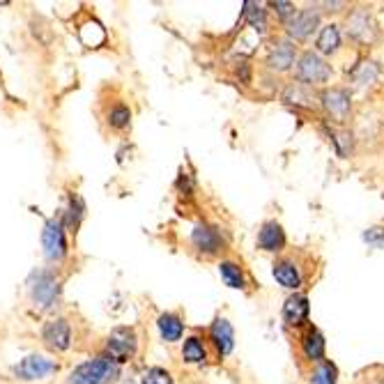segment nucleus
<instances>
[{
    "mask_svg": "<svg viewBox=\"0 0 384 384\" xmlns=\"http://www.w3.org/2000/svg\"><path fill=\"white\" fill-rule=\"evenodd\" d=\"M28 292L40 311H51L60 299V278L49 269H35L28 276Z\"/></svg>",
    "mask_w": 384,
    "mask_h": 384,
    "instance_id": "obj_1",
    "label": "nucleus"
},
{
    "mask_svg": "<svg viewBox=\"0 0 384 384\" xmlns=\"http://www.w3.org/2000/svg\"><path fill=\"white\" fill-rule=\"evenodd\" d=\"M118 375V366L109 357L83 361L67 378V384H111Z\"/></svg>",
    "mask_w": 384,
    "mask_h": 384,
    "instance_id": "obj_2",
    "label": "nucleus"
},
{
    "mask_svg": "<svg viewBox=\"0 0 384 384\" xmlns=\"http://www.w3.org/2000/svg\"><path fill=\"white\" fill-rule=\"evenodd\" d=\"M109 359L113 364H127L138 350V336L131 327H115L106 341Z\"/></svg>",
    "mask_w": 384,
    "mask_h": 384,
    "instance_id": "obj_3",
    "label": "nucleus"
},
{
    "mask_svg": "<svg viewBox=\"0 0 384 384\" xmlns=\"http://www.w3.org/2000/svg\"><path fill=\"white\" fill-rule=\"evenodd\" d=\"M42 246L44 255L51 262H63L67 258V235H65V225L60 219H49L44 223L42 230Z\"/></svg>",
    "mask_w": 384,
    "mask_h": 384,
    "instance_id": "obj_4",
    "label": "nucleus"
},
{
    "mask_svg": "<svg viewBox=\"0 0 384 384\" xmlns=\"http://www.w3.org/2000/svg\"><path fill=\"white\" fill-rule=\"evenodd\" d=\"M331 77V67L327 65L325 58H320L313 51H306V54L299 58L297 63V81L306 83V86H322L327 83Z\"/></svg>",
    "mask_w": 384,
    "mask_h": 384,
    "instance_id": "obj_5",
    "label": "nucleus"
},
{
    "mask_svg": "<svg viewBox=\"0 0 384 384\" xmlns=\"http://www.w3.org/2000/svg\"><path fill=\"white\" fill-rule=\"evenodd\" d=\"M12 373L24 382H35V380H44V378H49V375L58 373V364L49 357L28 355L26 359H21L19 364L12 368Z\"/></svg>",
    "mask_w": 384,
    "mask_h": 384,
    "instance_id": "obj_6",
    "label": "nucleus"
},
{
    "mask_svg": "<svg viewBox=\"0 0 384 384\" xmlns=\"http://www.w3.org/2000/svg\"><path fill=\"white\" fill-rule=\"evenodd\" d=\"M42 341L47 348L56 352L70 350L72 345V327L65 318H54L42 327Z\"/></svg>",
    "mask_w": 384,
    "mask_h": 384,
    "instance_id": "obj_7",
    "label": "nucleus"
},
{
    "mask_svg": "<svg viewBox=\"0 0 384 384\" xmlns=\"http://www.w3.org/2000/svg\"><path fill=\"white\" fill-rule=\"evenodd\" d=\"M318 26H320V12L313 10V7H304V10H297L285 21V33L292 40H306Z\"/></svg>",
    "mask_w": 384,
    "mask_h": 384,
    "instance_id": "obj_8",
    "label": "nucleus"
},
{
    "mask_svg": "<svg viewBox=\"0 0 384 384\" xmlns=\"http://www.w3.org/2000/svg\"><path fill=\"white\" fill-rule=\"evenodd\" d=\"M322 106L329 113L331 118L336 120H345L348 118V113L352 109V99H350V93L343 88H331V90H325L322 93Z\"/></svg>",
    "mask_w": 384,
    "mask_h": 384,
    "instance_id": "obj_9",
    "label": "nucleus"
},
{
    "mask_svg": "<svg viewBox=\"0 0 384 384\" xmlns=\"http://www.w3.org/2000/svg\"><path fill=\"white\" fill-rule=\"evenodd\" d=\"M295 44H292L290 40H278L272 44V49H269L267 54V65L269 70L274 72H288L292 65H295Z\"/></svg>",
    "mask_w": 384,
    "mask_h": 384,
    "instance_id": "obj_10",
    "label": "nucleus"
},
{
    "mask_svg": "<svg viewBox=\"0 0 384 384\" xmlns=\"http://www.w3.org/2000/svg\"><path fill=\"white\" fill-rule=\"evenodd\" d=\"M191 244L198 248L200 253H205V255H212V253H216L223 246L219 230L212 228V225H207V223L195 225L193 232H191Z\"/></svg>",
    "mask_w": 384,
    "mask_h": 384,
    "instance_id": "obj_11",
    "label": "nucleus"
},
{
    "mask_svg": "<svg viewBox=\"0 0 384 384\" xmlns=\"http://www.w3.org/2000/svg\"><path fill=\"white\" fill-rule=\"evenodd\" d=\"M209 338H212L216 352L221 357L230 355L232 348H235V331H232V325L225 318H216L209 327Z\"/></svg>",
    "mask_w": 384,
    "mask_h": 384,
    "instance_id": "obj_12",
    "label": "nucleus"
},
{
    "mask_svg": "<svg viewBox=\"0 0 384 384\" xmlns=\"http://www.w3.org/2000/svg\"><path fill=\"white\" fill-rule=\"evenodd\" d=\"M308 311H311V306H308L306 295H292L283 304V320L290 327H299L302 322H306Z\"/></svg>",
    "mask_w": 384,
    "mask_h": 384,
    "instance_id": "obj_13",
    "label": "nucleus"
},
{
    "mask_svg": "<svg viewBox=\"0 0 384 384\" xmlns=\"http://www.w3.org/2000/svg\"><path fill=\"white\" fill-rule=\"evenodd\" d=\"M272 274L283 288H290V290H297L302 285V274H299V267L295 265L292 260L283 258V260H276L274 262V269Z\"/></svg>",
    "mask_w": 384,
    "mask_h": 384,
    "instance_id": "obj_14",
    "label": "nucleus"
},
{
    "mask_svg": "<svg viewBox=\"0 0 384 384\" xmlns=\"http://www.w3.org/2000/svg\"><path fill=\"white\" fill-rule=\"evenodd\" d=\"M258 246L262 251H281L285 246V232L276 221H267L258 232Z\"/></svg>",
    "mask_w": 384,
    "mask_h": 384,
    "instance_id": "obj_15",
    "label": "nucleus"
},
{
    "mask_svg": "<svg viewBox=\"0 0 384 384\" xmlns=\"http://www.w3.org/2000/svg\"><path fill=\"white\" fill-rule=\"evenodd\" d=\"M157 329H159V334L166 343H175L184 334V322L175 313H161L159 320H157Z\"/></svg>",
    "mask_w": 384,
    "mask_h": 384,
    "instance_id": "obj_16",
    "label": "nucleus"
},
{
    "mask_svg": "<svg viewBox=\"0 0 384 384\" xmlns=\"http://www.w3.org/2000/svg\"><path fill=\"white\" fill-rule=\"evenodd\" d=\"M302 348H304V355L306 359L311 361H325V336L320 334V329L311 327L304 334V341H302Z\"/></svg>",
    "mask_w": 384,
    "mask_h": 384,
    "instance_id": "obj_17",
    "label": "nucleus"
},
{
    "mask_svg": "<svg viewBox=\"0 0 384 384\" xmlns=\"http://www.w3.org/2000/svg\"><path fill=\"white\" fill-rule=\"evenodd\" d=\"M338 47H341V33H338V28L334 24L322 26L318 42H315V49H318L322 56H331V54H336Z\"/></svg>",
    "mask_w": 384,
    "mask_h": 384,
    "instance_id": "obj_18",
    "label": "nucleus"
},
{
    "mask_svg": "<svg viewBox=\"0 0 384 384\" xmlns=\"http://www.w3.org/2000/svg\"><path fill=\"white\" fill-rule=\"evenodd\" d=\"M83 216H86V200H83L79 193H72L70 195V205H67V209H65V221H63V225H65V228H70V230L77 232V228H79L81 221H83Z\"/></svg>",
    "mask_w": 384,
    "mask_h": 384,
    "instance_id": "obj_19",
    "label": "nucleus"
},
{
    "mask_svg": "<svg viewBox=\"0 0 384 384\" xmlns=\"http://www.w3.org/2000/svg\"><path fill=\"white\" fill-rule=\"evenodd\" d=\"M371 19H368V14L364 10H357L352 17L348 19V33L350 37H355L359 42H368L371 40Z\"/></svg>",
    "mask_w": 384,
    "mask_h": 384,
    "instance_id": "obj_20",
    "label": "nucleus"
},
{
    "mask_svg": "<svg viewBox=\"0 0 384 384\" xmlns=\"http://www.w3.org/2000/svg\"><path fill=\"white\" fill-rule=\"evenodd\" d=\"M182 359L186 364H205L207 359V350L198 336H189L182 345Z\"/></svg>",
    "mask_w": 384,
    "mask_h": 384,
    "instance_id": "obj_21",
    "label": "nucleus"
},
{
    "mask_svg": "<svg viewBox=\"0 0 384 384\" xmlns=\"http://www.w3.org/2000/svg\"><path fill=\"white\" fill-rule=\"evenodd\" d=\"M219 274H221L223 283L228 285V288H235V290L244 288V274H242V269H239V265H235V262L223 260L219 265Z\"/></svg>",
    "mask_w": 384,
    "mask_h": 384,
    "instance_id": "obj_22",
    "label": "nucleus"
},
{
    "mask_svg": "<svg viewBox=\"0 0 384 384\" xmlns=\"http://www.w3.org/2000/svg\"><path fill=\"white\" fill-rule=\"evenodd\" d=\"M336 366L331 361H320L311 375V384H336Z\"/></svg>",
    "mask_w": 384,
    "mask_h": 384,
    "instance_id": "obj_23",
    "label": "nucleus"
},
{
    "mask_svg": "<svg viewBox=\"0 0 384 384\" xmlns=\"http://www.w3.org/2000/svg\"><path fill=\"white\" fill-rule=\"evenodd\" d=\"M244 21L258 33L265 30V10L255 3H244Z\"/></svg>",
    "mask_w": 384,
    "mask_h": 384,
    "instance_id": "obj_24",
    "label": "nucleus"
},
{
    "mask_svg": "<svg viewBox=\"0 0 384 384\" xmlns=\"http://www.w3.org/2000/svg\"><path fill=\"white\" fill-rule=\"evenodd\" d=\"M109 125L113 129H127L131 125V111L125 104H115L109 113Z\"/></svg>",
    "mask_w": 384,
    "mask_h": 384,
    "instance_id": "obj_25",
    "label": "nucleus"
},
{
    "mask_svg": "<svg viewBox=\"0 0 384 384\" xmlns=\"http://www.w3.org/2000/svg\"><path fill=\"white\" fill-rule=\"evenodd\" d=\"M141 384H173V378H170V373L166 371V368L152 366V368H147V371L143 373Z\"/></svg>",
    "mask_w": 384,
    "mask_h": 384,
    "instance_id": "obj_26",
    "label": "nucleus"
},
{
    "mask_svg": "<svg viewBox=\"0 0 384 384\" xmlns=\"http://www.w3.org/2000/svg\"><path fill=\"white\" fill-rule=\"evenodd\" d=\"M375 77H378V67L373 63H364L359 67V72H355V81L361 83V86H366V83H371Z\"/></svg>",
    "mask_w": 384,
    "mask_h": 384,
    "instance_id": "obj_27",
    "label": "nucleus"
},
{
    "mask_svg": "<svg viewBox=\"0 0 384 384\" xmlns=\"http://www.w3.org/2000/svg\"><path fill=\"white\" fill-rule=\"evenodd\" d=\"M269 7H274L276 14L281 17L283 21H288L292 14H295V5L292 3H269Z\"/></svg>",
    "mask_w": 384,
    "mask_h": 384,
    "instance_id": "obj_28",
    "label": "nucleus"
}]
</instances>
